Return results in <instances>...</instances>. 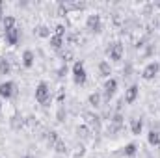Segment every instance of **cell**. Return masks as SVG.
Here are the masks:
<instances>
[{
	"mask_svg": "<svg viewBox=\"0 0 160 158\" xmlns=\"http://www.w3.org/2000/svg\"><path fill=\"white\" fill-rule=\"evenodd\" d=\"M73 80H75L77 86L86 84V80H88V73H86V69H84V62H82V60L75 62V65H73Z\"/></svg>",
	"mask_w": 160,
	"mask_h": 158,
	"instance_id": "6da1fadb",
	"label": "cell"
},
{
	"mask_svg": "<svg viewBox=\"0 0 160 158\" xmlns=\"http://www.w3.org/2000/svg\"><path fill=\"white\" fill-rule=\"evenodd\" d=\"M50 99V89H48V84L47 82H39L38 87H36V101L39 104H47Z\"/></svg>",
	"mask_w": 160,
	"mask_h": 158,
	"instance_id": "7a4b0ae2",
	"label": "cell"
},
{
	"mask_svg": "<svg viewBox=\"0 0 160 158\" xmlns=\"http://www.w3.org/2000/svg\"><path fill=\"white\" fill-rule=\"evenodd\" d=\"M106 52H108L110 60H114V62H119L121 58H123V45H121L119 41H116V43H112V45L106 48Z\"/></svg>",
	"mask_w": 160,
	"mask_h": 158,
	"instance_id": "3957f363",
	"label": "cell"
},
{
	"mask_svg": "<svg viewBox=\"0 0 160 158\" xmlns=\"http://www.w3.org/2000/svg\"><path fill=\"white\" fill-rule=\"evenodd\" d=\"M86 26H88V30H89V32L99 34V32L102 30V24H101V15H89V17H88V21H86Z\"/></svg>",
	"mask_w": 160,
	"mask_h": 158,
	"instance_id": "277c9868",
	"label": "cell"
},
{
	"mask_svg": "<svg viewBox=\"0 0 160 158\" xmlns=\"http://www.w3.org/2000/svg\"><path fill=\"white\" fill-rule=\"evenodd\" d=\"M158 71H160V63L158 62H151V63L143 69L142 77H143V80H153L157 75H158Z\"/></svg>",
	"mask_w": 160,
	"mask_h": 158,
	"instance_id": "5b68a950",
	"label": "cell"
},
{
	"mask_svg": "<svg viewBox=\"0 0 160 158\" xmlns=\"http://www.w3.org/2000/svg\"><path fill=\"white\" fill-rule=\"evenodd\" d=\"M116 89H118V80L116 78H108L106 80V84H104V101H106V102L114 97Z\"/></svg>",
	"mask_w": 160,
	"mask_h": 158,
	"instance_id": "8992f818",
	"label": "cell"
},
{
	"mask_svg": "<svg viewBox=\"0 0 160 158\" xmlns=\"http://www.w3.org/2000/svg\"><path fill=\"white\" fill-rule=\"evenodd\" d=\"M13 93H15V84H13V82H2V84H0V97L11 99Z\"/></svg>",
	"mask_w": 160,
	"mask_h": 158,
	"instance_id": "52a82bcc",
	"label": "cell"
},
{
	"mask_svg": "<svg viewBox=\"0 0 160 158\" xmlns=\"http://www.w3.org/2000/svg\"><path fill=\"white\" fill-rule=\"evenodd\" d=\"M84 117H86V123L89 125V128H91L93 132H99V130H101V121H99L97 116H93V114H86Z\"/></svg>",
	"mask_w": 160,
	"mask_h": 158,
	"instance_id": "ba28073f",
	"label": "cell"
},
{
	"mask_svg": "<svg viewBox=\"0 0 160 158\" xmlns=\"http://www.w3.org/2000/svg\"><path fill=\"white\" fill-rule=\"evenodd\" d=\"M136 97H138V86H130L127 89V93H125V102L127 104H132L136 101Z\"/></svg>",
	"mask_w": 160,
	"mask_h": 158,
	"instance_id": "9c48e42d",
	"label": "cell"
},
{
	"mask_svg": "<svg viewBox=\"0 0 160 158\" xmlns=\"http://www.w3.org/2000/svg\"><path fill=\"white\" fill-rule=\"evenodd\" d=\"M34 60H36L34 52H32V50H24V54H22V65H24L26 69H30V67L34 65Z\"/></svg>",
	"mask_w": 160,
	"mask_h": 158,
	"instance_id": "30bf717a",
	"label": "cell"
},
{
	"mask_svg": "<svg viewBox=\"0 0 160 158\" xmlns=\"http://www.w3.org/2000/svg\"><path fill=\"white\" fill-rule=\"evenodd\" d=\"M6 41H8L9 45H17V41H19V30H17V28L6 30Z\"/></svg>",
	"mask_w": 160,
	"mask_h": 158,
	"instance_id": "8fae6325",
	"label": "cell"
},
{
	"mask_svg": "<svg viewBox=\"0 0 160 158\" xmlns=\"http://www.w3.org/2000/svg\"><path fill=\"white\" fill-rule=\"evenodd\" d=\"M147 141H149V145L158 147V145H160V132H158V130H151V132H149V136H147Z\"/></svg>",
	"mask_w": 160,
	"mask_h": 158,
	"instance_id": "7c38bea8",
	"label": "cell"
},
{
	"mask_svg": "<svg viewBox=\"0 0 160 158\" xmlns=\"http://www.w3.org/2000/svg\"><path fill=\"white\" fill-rule=\"evenodd\" d=\"M142 128H143L142 119H132V121H130V130H132V134L140 136V134H142Z\"/></svg>",
	"mask_w": 160,
	"mask_h": 158,
	"instance_id": "4fadbf2b",
	"label": "cell"
},
{
	"mask_svg": "<svg viewBox=\"0 0 160 158\" xmlns=\"http://www.w3.org/2000/svg\"><path fill=\"white\" fill-rule=\"evenodd\" d=\"M99 73H101V77H110V73H112L110 63L108 62H101L99 63Z\"/></svg>",
	"mask_w": 160,
	"mask_h": 158,
	"instance_id": "5bb4252c",
	"label": "cell"
},
{
	"mask_svg": "<svg viewBox=\"0 0 160 158\" xmlns=\"http://www.w3.org/2000/svg\"><path fill=\"white\" fill-rule=\"evenodd\" d=\"M45 140H47V143H48L50 147H54V143H56L60 138H58V134H56L54 130H50V132H45Z\"/></svg>",
	"mask_w": 160,
	"mask_h": 158,
	"instance_id": "9a60e30c",
	"label": "cell"
},
{
	"mask_svg": "<svg viewBox=\"0 0 160 158\" xmlns=\"http://www.w3.org/2000/svg\"><path fill=\"white\" fill-rule=\"evenodd\" d=\"M50 47L54 50H60L63 47V37H58V36H50Z\"/></svg>",
	"mask_w": 160,
	"mask_h": 158,
	"instance_id": "2e32d148",
	"label": "cell"
},
{
	"mask_svg": "<svg viewBox=\"0 0 160 158\" xmlns=\"http://www.w3.org/2000/svg\"><path fill=\"white\" fill-rule=\"evenodd\" d=\"M4 30H11V28H15V17H11V15H8V17H4Z\"/></svg>",
	"mask_w": 160,
	"mask_h": 158,
	"instance_id": "e0dca14e",
	"label": "cell"
},
{
	"mask_svg": "<svg viewBox=\"0 0 160 158\" xmlns=\"http://www.w3.org/2000/svg\"><path fill=\"white\" fill-rule=\"evenodd\" d=\"M136 151H138L136 143H128V145H125V149H123L125 156H134V155H136Z\"/></svg>",
	"mask_w": 160,
	"mask_h": 158,
	"instance_id": "ac0fdd59",
	"label": "cell"
},
{
	"mask_svg": "<svg viewBox=\"0 0 160 158\" xmlns=\"http://www.w3.org/2000/svg\"><path fill=\"white\" fill-rule=\"evenodd\" d=\"M11 71V65L8 60H0V75H9Z\"/></svg>",
	"mask_w": 160,
	"mask_h": 158,
	"instance_id": "d6986e66",
	"label": "cell"
},
{
	"mask_svg": "<svg viewBox=\"0 0 160 158\" xmlns=\"http://www.w3.org/2000/svg\"><path fill=\"white\" fill-rule=\"evenodd\" d=\"M88 101H89V104H91V106H95V108H97V106H101V95H99V93H91Z\"/></svg>",
	"mask_w": 160,
	"mask_h": 158,
	"instance_id": "ffe728a7",
	"label": "cell"
},
{
	"mask_svg": "<svg viewBox=\"0 0 160 158\" xmlns=\"http://www.w3.org/2000/svg\"><path fill=\"white\" fill-rule=\"evenodd\" d=\"M52 149H56V153H60V155H63V153H67V145L62 141V140H58L56 143H54V147Z\"/></svg>",
	"mask_w": 160,
	"mask_h": 158,
	"instance_id": "44dd1931",
	"label": "cell"
},
{
	"mask_svg": "<svg viewBox=\"0 0 160 158\" xmlns=\"http://www.w3.org/2000/svg\"><path fill=\"white\" fill-rule=\"evenodd\" d=\"M36 34H38L39 37H50V30H48L47 26H38V28H36Z\"/></svg>",
	"mask_w": 160,
	"mask_h": 158,
	"instance_id": "7402d4cb",
	"label": "cell"
},
{
	"mask_svg": "<svg viewBox=\"0 0 160 158\" xmlns=\"http://www.w3.org/2000/svg\"><path fill=\"white\" fill-rule=\"evenodd\" d=\"M77 134H78L80 138H88V134H89V126H86V125H82L77 128Z\"/></svg>",
	"mask_w": 160,
	"mask_h": 158,
	"instance_id": "603a6c76",
	"label": "cell"
},
{
	"mask_svg": "<svg viewBox=\"0 0 160 158\" xmlns=\"http://www.w3.org/2000/svg\"><path fill=\"white\" fill-rule=\"evenodd\" d=\"M63 34H65V26H63V24H58V26L54 28V36H58V37H63Z\"/></svg>",
	"mask_w": 160,
	"mask_h": 158,
	"instance_id": "cb8c5ba5",
	"label": "cell"
},
{
	"mask_svg": "<svg viewBox=\"0 0 160 158\" xmlns=\"http://www.w3.org/2000/svg\"><path fill=\"white\" fill-rule=\"evenodd\" d=\"M121 123H123V116H121L119 112L114 116V125H118V126H121Z\"/></svg>",
	"mask_w": 160,
	"mask_h": 158,
	"instance_id": "d4e9b609",
	"label": "cell"
},
{
	"mask_svg": "<svg viewBox=\"0 0 160 158\" xmlns=\"http://www.w3.org/2000/svg\"><path fill=\"white\" fill-rule=\"evenodd\" d=\"M62 58H63V62H71L73 60V52H63Z\"/></svg>",
	"mask_w": 160,
	"mask_h": 158,
	"instance_id": "484cf974",
	"label": "cell"
},
{
	"mask_svg": "<svg viewBox=\"0 0 160 158\" xmlns=\"http://www.w3.org/2000/svg\"><path fill=\"white\" fill-rule=\"evenodd\" d=\"M63 117H65V112H63V108L58 112V121H63Z\"/></svg>",
	"mask_w": 160,
	"mask_h": 158,
	"instance_id": "4316f807",
	"label": "cell"
},
{
	"mask_svg": "<svg viewBox=\"0 0 160 158\" xmlns=\"http://www.w3.org/2000/svg\"><path fill=\"white\" fill-rule=\"evenodd\" d=\"M2 6H4V2L0 0V21H4V17H2V15H4V13H2Z\"/></svg>",
	"mask_w": 160,
	"mask_h": 158,
	"instance_id": "83f0119b",
	"label": "cell"
},
{
	"mask_svg": "<svg viewBox=\"0 0 160 158\" xmlns=\"http://www.w3.org/2000/svg\"><path fill=\"white\" fill-rule=\"evenodd\" d=\"M0 112H2V101H0Z\"/></svg>",
	"mask_w": 160,
	"mask_h": 158,
	"instance_id": "f1b7e54d",
	"label": "cell"
},
{
	"mask_svg": "<svg viewBox=\"0 0 160 158\" xmlns=\"http://www.w3.org/2000/svg\"><path fill=\"white\" fill-rule=\"evenodd\" d=\"M24 158H34V156H30V155H28V156H24Z\"/></svg>",
	"mask_w": 160,
	"mask_h": 158,
	"instance_id": "f546056e",
	"label": "cell"
},
{
	"mask_svg": "<svg viewBox=\"0 0 160 158\" xmlns=\"http://www.w3.org/2000/svg\"><path fill=\"white\" fill-rule=\"evenodd\" d=\"M157 6H158V7H160V2H157Z\"/></svg>",
	"mask_w": 160,
	"mask_h": 158,
	"instance_id": "4dcf8cb0",
	"label": "cell"
}]
</instances>
